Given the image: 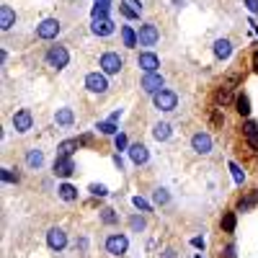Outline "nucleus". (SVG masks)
<instances>
[{
  "label": "nucleus",
  "mask_w": 258,
  "mask_h": 258,
  "mask_svg": "<svg viewBox=\"0 0 258 258\" xmlns=\"http://www.w3.org/2000/svg\"><path fill=\"white\" fill-rule=\"evenodd\" d=\"M152 137H155L158 142H165V140L171 137V124H168V122H158V124L152 127Z\"/></svg>",
  "instance_id": "19"
},
{
  "label": "nucleus",
  "mask_w": 258,
  "mask_h": 258,
  "mask_svg": "<svg viewBox=\"0 0 258 258\" xmlns=\"http://www.w3.org/2000/svg\"><path fill=\"white\" fill-rule=\"evenodd\" d=\"M253 67H256V70H258V52H256V54H253Z\"/></svg>",
  "instance_id": "46"
},
{
  "label": "nucleus",
  "mask_w": 258,
  "mask_h": 258,
  "mask_svg": "<svg viewBox=\"0 0 258 258\" xmlns=\"http://www.w3.org/2000/svg\"><path fill=\"white\" fill-rule=\"evenodd\" d=\"M215 98H217L219 106H227V104H233V90H230V88H219Z\"/></svg>",
  "instance_id": "27"
},
{
  "label": "nucleus",
  "mask_w": 258,
  "mask_h": 258,
  "mask_svg": "<svg viewBox=\"0 0 258 258\" xmlns=\"http://www.w3.org/2000/svg\"><path fill=\"white\" fill-rule=\"evenodd\" d=\"M163 258H176V251H165V253H163Z\"/></svg>",
  "instance_id": "45"
},
{
  "label": "nucleus",
  "mask_w": 258,
  "mask_h": 258,
  "mask_svg": "<svg viewBox=\"0 0 258 258\" xmlns=\"http://www.w3.org/2000/svg\"><path fill=\"white\" fill-rule=\"evenodd\" d=\"M57 194H60L62 201H75V199H78V189L70 186V183H62V186L57 189Z\"/></svg>",
  "instance_id": "24"
},
{
  "label": "nucleus",
  "mask_w": 258,
  "mask_h": 258,
  "mask_svg": "<svg viewBox=\"0 0 258 258\" xmlns=\"http://www.w3.org/2000/svg\"><path fill=\"white\" fill-rule=\"evenodd\" d=\"M60 34V21L57 18H44V21L36 26V36L39 39H54Z\"/></svg>",
  "instance_id": "6"
},
{
  "label": "nucleus",
  "mask_w": 258,
  "mask_h": 258,
  "mask_svg": "<svg viewBox=\"0 0 258 258\" xmlns=\"http://www.w3.org/2000/svg\"><path fill=\"white\" fill-rule=\"evenodd\" d=\"M235 108H237V114H240V116H248V114H251V98H248L245 93L237 96L235 98Z\"/></svg>",
  "instance_id": "26"
},
{
  "label": "nucleus",
  "mask_w": 258,
  "mask_h": 258,
  "mask_svg": "<svg viewBox=\"0 0 258 258\" xmlns=\"http://www.w3.org/2000/svg\"><path fill=\"white\" fill-rule=\"evenodd\" d=\"M152 101H155V108H160V111H173V108L178 106V96L173 93V90H165V88L160 93H155Z\"/></svg>",
  "instance_id": "1"
},
{
  "label": "nucleus",
  "mask_w": 258,
  "mask_h": 258,
  "mask_svg": "<svg viewBox=\"0 0 258 258\" xmlns=\"http://www.w3.org/2000/svg\"><path fill=\"white\" fill-rule=\"evenodd\" d=\"M137 64H140L145 72H158L160 60H158V54H152V52H142L140 57H137Z\"/></svg>",
  "instance_id": "13"
},
{
  "label": "nucleus",
  "mask_w": 258,
  "mask_h": 258,
  "mask_svg": "<svg viewBox=\"0 0 258 258\" xmlns=\"http://www.w3.org/2000/svg\"><path fill=\"white\" fill-rule=\"evenodd\" d=\"M90 194H93V196H106L108 189L104 186V183H90Z\"/></svg>",
  "instance_id": "35"
},
{
  "label": "nucleus",
  "mask_w": 258,
  "mask_h": 258,
  "mask_svg": "<svg viewBox=\"0 0 258 258\" xmlns=\"http://www.w3.org/2000/svg\"><path fill=\"white\" fill-rule=\"evenodd\" d=\"M225 258H235V245H233V243L225 248Z\"/></svg>",
  "instance_id": "42"
},
{
  "label": "nucleus",
  "mask_w": 258,
  "mask_h": 258,
  "mask_svg": "<svg viewBox=\"0 0 258 258\" xmlns=\"http://www.w3.org/2000/svg\"><path fill=\"white\" fill-rule=\"evenodd\" d=\"M194 258H201V256H194Z\"/></svg>",
  "instance_id": "48"
},
{
  "label": "nucleus",
  "mask_w": 258,
  "mask_h": 258,
  "mask_svg": "<svg viewBox=\"0 0 258 258\" xmlns=\"http://www.w3.org/2000/svg\"><path fill=\"white\" fill-rule=\"evenodd\" d=\"M114 145H116V150H124L129 142H127V137H124V134H116V137H114Z\"/></svg>",
  "instance_id": "38"
},
{
  "label": "nucleus",
  "mask_w": 258,
  "mask_h": 258,
  "mask_svg": "<svg viewBox=\"0 0 258 258\" xmlns=\"http://www.w3.org/2000/svg\"><path fill=\"white\" fill-rule=\"evenodd\" d=\"M13 127H16V132H29V129L34 127V116L29 108H21V111H16L13 114Z\"/></svg>",
  "instance_id": "8"
},
{
  "label": "nucleus",
  "mask_w": 258,
  "mask_h": 258,
  "mask_svg": "<svg viewBox=\"0 0 258 258\" xmlns=\"http://www.w3.org/2000/svg\"><path fill=\"white\" fill-rule=\"evenodd\" d=\"M122 67H124V60L119 57L116 52H106L104 57H101V70H104L106 75H116Z\"/></svg>",
  "instance_id": "4"
},
{
  "label": "nucleus",
  "mask_w": 258,
  "mask_h": 258,
  "mask_svg": "<svg viewBox=\"0 0 258 258\" xmlns=\"http://www.w3.org/2000/svg\"><path fill=\"white\" fill-rule=\"evenodd\" d=\"M108 8H111V0H96L90 16H93V18H108Z\"/></svg>",
  "instance_id": "22"
},
{
  "label": "nucleus",
  "mask_w": 258,
  "mask_h": 258,
  "mask_svg": "<svg viewBox=\"0 0 258 258\" xmlns=\"http://www.w3.org/2000/svg\"><path fill=\"white\" fill-rule=\"evenodd\" d=\"M0 178H3L5 183H18V173H13L11 168H3L0 171Z\"/></svg>",
  "instance_id": "33"
},
{
  "label": "nucleus",
  "mask_w": 258,
  "mask_h": 258,
  "mask_svg": "<svg viewBox=\"0 0 258 258\" xmlns=\"http://www.w3.org/2000/svg\"><path fill=\"white\" fill-rule=\"evenodd\" d=\"M114 21L111 18H93V26H90V31H93L96 36H108L114 34Z\"/></svg>",
  "instance_id": "14"
},
{
  "label": "nucleus",
  "mask_w": 258,
  "mask_h": 258,
  "mask_svg": "<svg viewBox=\"0 0 258 258\" xmlns=\"http://www.w3.org/2000/svg\"><path fill=\"white\" fill-rule=\"evenodd\" d=\"M13 23H16V13H13V8H11V5H0V29L8 31Z\"/></svg>",
  "instance_id": "16"
},
{
  "label": "nucleus",
  "mask_w": 258,
  "mask_h": 258,
  "mask_svg": "<svg viewBox=\"0 0 258 258\" xmlns=\"http://www.w3.org/2000/svg\"><path fill=\"white\" fill-rule=\"evenodd\" d=\"M215 54L219 60H227L230 54H233V44H230V39H217L215 42Z\"/></svg>",
  "instance_id": "18"
},
{
  "label": "nucleus",
  "mask_w": 258,
  "mask_h": 258,
  "mask_svg": "<svg viewBox=\"0 0 258 258\" xmlns=\"http://www.w3.org/2000/svg\"><path fill=\"white\" fill-rule=\"evenodd\" d=\"M122 39H124V47H129V49L137 47V42H140V39H137V34H134L132 26H122Z\"/></svg>",
  "instance_id": "25"
},
{
  "label": "nucleus",
  "mask_w": 258,
  "mask_h": 258,
  "mask_svg": "<svg viewBox=\"0 0 258 258\" xmlns=\"http://www.w3.org/2000/svg\"><path fill=\"white\" fill-rule=\"evenodd\" d=\"M96 129H101L104 134H116V122H111V119H108V122H98Z\"/></svg>",
  "instance_id": "30"
},
{
  "label": "nucleus",
  "mask_w": 258,
  "mask_h": 258,
  "mask_svg": "<svg viewBox=\"0 0 258 258\" xmlns=\"http://www.w3.org/2000/svg\"><path fill=\"white\" fill-rule=\"evenodd\" d=\"M256 204V196H248V199H243L240 201V212H245V209H251Z\"/></svg>",
  "instance_id": "39"
},
{
  "label": "nucleus",
  "mask_w": 258,
  "mask_h": 258,
  "mask_svg": "<svg viewBox=\"0 0 258 258\" xmlns=\"http://www.w3.org/2000/svg\"><path fill=\"white\" fill-rule=\"evenodd\" d=\"M54 122H57L60 127H70L72 122H75V114H72V108H60V111L54 114Z\"/></svg>",
  "instance_id": "20"
},
{
  "label": "nucleus",
  "mask_w": 258,
  "mask_h": 258,
  "mask_svg": "<svg viewBox=\"0 0 258 258\" xmlns=\"http://www.w3.org/2000/svg\"><path fill=\"white\" fill-rule=\"evenodd\" d=\"M114 165H116V168H119V171H122V168H124V160H122V158H119V155H114Z\"/></svg>",
  "instance_id": "43"
},
{
  "label": "nucleus",
  "mask_w": 258,
  "mask_h": 258,
  "mask_svg": "<svg viewBox=\"0 0 258 258\" xmlns=\"http://www.w3.org/2000/svg\"><path fill=\"white\" fill-rule=\"evenodd\" d=\"M101 219H104L106 225H116V222H119V215H116L114 209L106 207V209H101Z\"/></svg>",
  "instance_id": "28"
},
{
  "label": "nucleus",
  "mask_w": 258,
  "mask_h": 258,
  "mask_svg": "<svg viewBox=\"0 0 258 258\" xmlns=\"http://www.w3.org/2000/svg\"><path fill=\"white\" fill-rule=\"evenodd\" d=\"M80 147V140H64V142H60V147H57V155H62V158H70L72 152H75Z\"/></svg>",
  "instance_id": "23"
},
{
  "label": "nucleus",
  "mask_w": 258,
  "mask_h": 258,
  "mask_svg": "<svg viewBox=\"0 0 258 258\" xmlns=\"http://www.w3.org/2000/svg\"><path fill=\"white\" fill-rule=\"evenodd\" d=\"M230 171H233V178H235V183L240 186V183L245 181V173L240 171V165H237V163H230Z\"/></svg>",
  "instance_id": "31"
},
{
  "label": "nucleus",
  "mask_w": 258,
  "mask_h": 258,
  "mask_svg": "<svg viewBox=\"0 0 258 258\" xmlns=\"http://www.w3.org/2000/svg\"><path fill=\"white\" fill-rule=\"evenodd\" d=\"M47 62L52 64L54 70H62V67H67V62H70V52L64 49V47H49Z\"/></svg>",
  "instance_id": "2"
},
{
  "label": "nucleus",
  "mask_w": 258,
  "mask_h": 258,
  "mask_svg": "<svg viewBox=\"0 0 258 258\" xmlns=\"http://www.w3.org/2000/svg\"><path fill=\"white\" fill-rule=\"evenodd\" d=\"M129 227H132V230H134V233H142V230H145V219L134 215L132 219H129Z\"/></svg>",
  "instance_id": "34"
},
{
  "label": "nucleus",
  "mask_w": 258,
  "mask_h": 258,
  "mask_svg": "<svg viewBox=\"0 0 258 258\" xmlns=\"http://www.w3.org/2000/svg\"><path fill=\"white\" fill-rule=\"evenodd\" d=\"M243 132H245V137H248V145H251L253 150H258V124H256V122H245Z\"/></svg>",
  "instance_id": "17"
},
{
  "label": "nucleus",
  "mask_w": 258,
  "mask_h": 258,
  "mask_svg": "<svg viewBox=\"0 0 258 258\" xmlns=\"http://www.w3.org/2000/svg\"><path fill=\"white\" fill-rule=\"evenodd\" d=\"M152 199H155V204H168V201H171V194L165 191V189H158V191L152 194Z\"/></svg>",
  "instance_id": "29"
},
{
  "label": "nucleus",
  "mask_w": 258,
  "mask_h": 258,
  "mask_svg": "<svg viewBox=\"0 0 258 258\" xmlns=\"http://www.w3.org/2000/svg\"><path fill=\"white\" fill-rule=\"evenodd\" d=\"M191 245H194V248H204V240H201V237H194Z\"/></svg>",
  "instance_id": "44"
},
{
  "label": "nucleus",
  "mask_w": 258,
  "mask_h": 258,
  "mask_svg": "<svg viewBox=\"0 0 258 258\" xmlns=\"http://www.w3.org/2000/svg\"><path fill=\"white\" fill-rule=\"evenodd\" d=\"M119 11H122V13H124L127 18H140V13H137L134 8H129L127 3H119Z\"/></svg>",
  "instance_id": "36"
},
{
  "label": "nucleus",
  "mask_w": 258,
  "mask_h": 258,
  "mask_svg": "<svg viewBox=\"0 0 258 258\" xmlns=\"http://www.w3.org/2000/svg\"><path fill=\"white\" fill-rule=\"evenodd\" d=\"M222 227H225V233H233L235 230V215L233 212H227V215L222 217Z\"/></svg>",
  "instance_id": "32"
},
{
  "label": "nucleus",
  "mask_w": 258,
  "mask_h": 258,
  "mask_svg": "<svg viewBox=\"0 0 258 258\" xmlns=\"http://www.w3.org/2000/svg\"><path fill=\"white\" fill-rule=\"evenodd\" d=\"M253 196H256V201H258V189H256V194H253Z\"/></svg>",
  "instance_id": "47"
},
{
  "label": "nucleus",
  "mask_w": 258,
  "mask_h": 258,
  "mask_svg": "<svg viewBox=\"0 0 258 258\" xmlns=\"http://www.w3.org/2000/svg\"><path fill=\"white\" fill-rule=\"evenodd\" d=\"M132 204H134L137 209H140V212H150V204H147V201H145L142 196H134V199H132Z\"/></svg>",
  "instance_id": "37"
},
{
  "label": "nucleus",
  "mask_w": 258,
  "mask_h": 258,
  "mask_svg": "<svg viewBox=\"0 0 258 258\" xmlns=\"http://www.w3.org/2000/svg\"><path fill=\"white\" fill-rule=\"evenodd\" d=\"M137 39H140L142 47H155V44H158V39H160L158 26H155V23H145V26H140V34H137Z\"/></svg>",
  "instance_id": "3"
},
{
  "label": "nucleus",
  "mask_w": 258,
  "mask_h": 258,
  "mask_svg": "<svg viewBox=\"0 0 258 258\" xmlns=\"http://www.w3.org/2000/svg\"><path fill=\"white\" fill-rule=\"evenodd\" d=\"M219 111H222V108H215V114H212V122H215L217 127H219V124L225 122V119H222V114H219Z\"/></svg>",
  "instance_id": "40"
},
{
  "label": "nucleus",
  "mask_w": 258,
  "mask_h": 258,
  "mask_svg": "<svg viewBox=\"0 0 258 258\" xmlns=\"http://www.w3.org/2000/svg\"><path fill=\"white\" fill-rule=\"evenodd\" d=\"M129 158H132V163H137V165H145L147 163V158H150V152H147V147L145 145H132L129 147Z\"/></svg>",
  "instance_id": "15"
},
{
  "label": "nucleus",
  "mask_w": 258,
  "mask_h": 258,
  "mask_svg": "<svg viewBox=\"0 0 258 258\" xmlns=\"http://www.w3.org/2000/svg\"><path fill=\"white\" fill-rule=\"evenodd\" d=\"M47 245L52 248V251H62L64 245H67V235H64L62 227H52L47 233Z\"/></svg>",
  "instance_id": "10"
},
{
  "label": "nucleus",
  "mask_w": 258,
  "mask_h": 258,
  "mask_svg": "<svg viewBox=\"0 0 258 258\" xmlns=\"http://www.w3.org/2000/svg\"><path fill=\"white\" fill-rule=\"evenodd\" d=\"M72 171H75V163H72L70 158L57 155V160H54V176H57V178H67V176H72Z\"/></svg>",
  "instance_id": "12"
},
{
  "label": "nucleus",
  "mask_w": 258,
  "mask_h": 258,
  "mask_svg": "<svg viewBox=\"0 0 258 258\" xmlns=\"http://www.w3.org/2000/svg\"><path fill=\"white\" fill-rule=\"evenodd\" d=\"M127 248H129L127 235H111V237L106 240V251L111 253V256H124Z\"/></svg>",
  "instance_id": "9"
},
{
  "label": "nucleus",
  "mask_w": 258,
  "mask_h": 258,
  "mask_svg": "<svg viewBox=\"0 0 258 258\" xmlns=\"http://www.w3.org/2000/svg\"><path fill=\"white\" fill-rule=\"evenodd\" d=\"M86 88L90 93H106L108 80H106V75H101V72H90V75H86Z\"/></svg>",
  "instance_id": "7"
},
{
  "label": "nucleus",
  "mask_w": 258,
  "mask_h": 258,
  "mask_svg": "<svg viewBox=\"0 0 258 258\" xmlns=\"http://www.w3.org/2000/svg\"><path fill=\"white\" fill-rule=\"evenodd\" d=\"M191 147L196 150L199 155H209L212 152V137L207 132H196L191 137Z\"/></svg>",
  "instance_id": "11"
},
{
  "label": "nucleus",
  "mask_w": 258,
  "mask_h": 258,
  "mask_svg": "<svg viewBox=\"0 0 258 258\" xmlns=\"http://www.w3.org/2000/svg\"><path fill=\"white\" fill-rule=\"evenodd\" d=\"M245 5H248L251 13H258V0H245Z\"/></svg>",
  "instance_id": "41"
},
{
  "label": "nucleus",
  "mask_w": 258,
  "mask_h": 258,
  "mask_svg": "<svg viewBox=\"0 0 258 258\" xmlns=\"http://www.w3.org/2000/svg\"><path fill=\"white\" fill-rule=\"evenodd\" d=\"M163 86H165V80H163V75L160 72H145V78H142V90L145 93H160L163 90Z\"/></svg>",
  "instance_id": "5"
},
{
  "label": "nucleus",
  "mask_w": 258,
  "mask_h": 258,
  "mask_svg": "<svg viewBox=\"0 0 258 258\" xmlns=\"http://www.w3.org/2000/svg\"><path fill=\"white\" fill-rule=\"evenodd\" d=\"M42 163H44V152L42 150H29L26 152V165H29V168H42Z\"/></svg>",
  "instance_id": "21"
}]
</instances>
